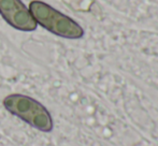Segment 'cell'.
<instances>
[{
	"label": "cell",
	"instance_id": "cell-3",
	"mask_svg": "<svg viewBox=\"0 0 158 146\" xmlns=\"http://www.w3.org/2000/svg\"><path fill=\"white\" fill-rule=\"evenodd\" d=\"M0 14L13 28L22 31H33L38 24L29 9L21 0H0Z\"/></svg>",
	"mask_w": 158,
	"mask_h": 146
},
{
	"label": "cell",
	"instance_id": "cell-1",
	"mask_svg": "<svg viewBox=\"0 0 158 146\" xmlns=\"http://www.w3.org/2000/svg\"><path fill=\"white\" fill-rule=\"evenodd\" d=\"M29 11L35 23L56 36L72 40L84 36L83 28L77 22L45 2L33 0L29 3Z\"/></svg>",
	"mask_w": 158,
	"mask_h": 146
},
{
	"label": "cell",
	"instance_id": "cell-4",
	"mask_svg": "<svg viewBox=\"0 0 158 146\" xmlns=\"http://www.w3.org/2000/svg\"><path fill=\"white\" fill-rule=\"evenodd\" d=\"M64 2H67L73 10L81 12H89L95 4V0H64Z\"/></svg>",
	"mask_w": 158,
	"mask_h": 146
},
{
	"label": "cell",
	"instance_id": "cell-2",
	"mask_svg": "<svg viewBox=\"0 0 158 146\" xmlns=\"http://www.w3.org/2000/svg\"><path fill=\"white\" fill-rule=\"evenodd\" d=\"M3 105L11 114L42 132L53 130L54 124L50 112L39 101L21 94H12L4 98Z\"/></svg>",
	"mask_w": 158,
	"mask_h": 146
}]
</instances>
